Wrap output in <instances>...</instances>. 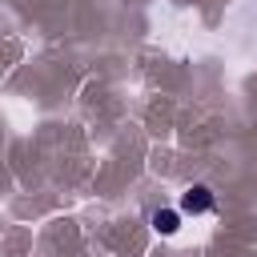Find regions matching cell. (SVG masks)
Instances as JSON below:
<instances>
[{"mask_svg": "<svg viewBox=\"0 0 257 257\" xmlns=\"http://www.w3.org/2000/svg\"><path fill=\"white\" fill-rule=\"evenodd\" d=\"M181 217H185L181 209H157V213L149 217V225H153V229H157L161 237H173V233L181 229Z\"/></svg>", "mask_w": 257, "mask_h": 257, "instance_id": "7a4b0ae2", "label": "cell"}, {"mask_svg": "<svg viewBox=\"0 0 257 257\" xmlns=\"http://www.w3.org/2000/svg\"><path fill=\"white\" fill-rule=\"evenodd\" d=\"M213 205H217V197H213V189L209 185H189L185 193H181V213L185 217H201V213H213Z\"/></svg>", "mask_w": 257, "mask_h": 257, "instance_id": "6da1fadb", "label": "cell"}]
</instances>
